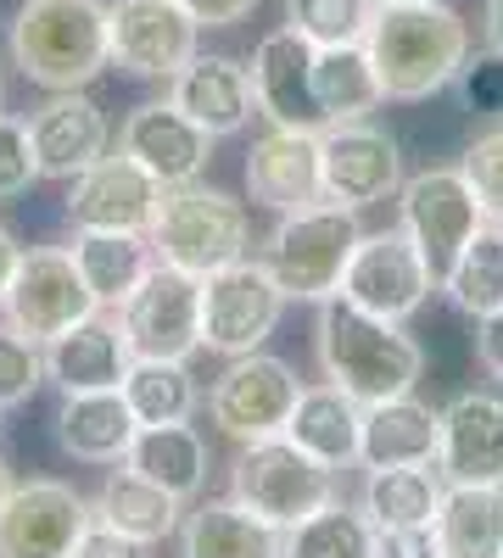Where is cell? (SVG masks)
Here are the masks:
<instances>
[{"label": "cell", "mask_w": 503, "mask_h": 558, "mask_svg": "<svg viewBox=\"0 0 503 558\" xmlns=\"http://www.w3.org/2000/svg\"><path fill=\"white\" fill-rule=\"evenodd\" d=\"M313 357L319 375L331 386H342L352 402H386V397H408L426 380V352L420 341L392 318H375L342 296L319 302L313 318Z\"/></svg>", "instance_id": "obj_1"}, {"label": "cell", "mask_w": 503, "mask_h": 558, "mask_svg": "<svg viewBox=\"0 0 503 558\" xmlns=\"http://www.w3.org/2000/svg\"><path fill=\"white\" fill-rule=\"evenodd\" d=\"M363 51H370L386 101H431L442 89L459 84L465 62H470V23L447 7H381L363 34Z\"/></svg>", "instance_id": "obj_2"}, {"label": "cell", "mask_w": 503, "mask_h": 558, "mask_svg": "<svg viewBox=\"0 0 503 558\" xmlns=\"http://www.w3.org/2000/svg\"><path fill=\"white\" fill-rule=\"evenodd\" d=\"M12 62L45 96L89 89L107 68V0H23L12 17Z\"/></svg>", "instance_id": "obj_3"}, {"label": "cell", "mask_w": 503, "mask_h": 558, "mask_svg": "<svg viewBox=\"0 0 503 558\" xmlns=\"http://www.w3.org/2000/svg\"><path fill=\"white\" fill-rule=\"evenodd\" d=\"M363 241V223L352 207L313 202L297 213H280V223L263 235L258 263L274 274V286L286 291V302H331L342 296V274Z\"/></svg>", "instance_id": "obj_4"}, {"label": "cell", "mask_w": 503, "mask_h": 558, "mask_svg": "<svg viewBox=\"0 0 503 558\" xmlns=\"http://www.w3.org/2000/svg\"><path fill=\"white\" fill-rule=\"evenodd\" d=\"M152 252L168 268H185V274H213L224 263H236L252 252V218L236 196L213 191V184L191 179V184H173L163 191V207L152 218Z\"/></svg>", "instance_id": "obj_5"}, {"label": "cell", "mask_w": 503, "mask_h": 558, "mask_svg": "<svg viewBox=\"0 0 503 558\" xmlns=\"http://www.w3.org/2000/svg\"><path fill=\"white\" fill-rule=\"evenodd\" d=\"M230 497L247 502L252 514L268 525H297L313 508H325L336 497V470H325L319 458H308L291 436H263L247 441L230 463Z\"/></svg>", "instance_id": "obj_6"}, {"label": "cell", "mask_w": 503, "mask_h": 558, "mask_svg": "<svg viewBox=\"0 0 503 558\" xmlns=\"http://www.w3.org/2000/svg\"><path fill=\"white\" fill-rule=\"evenodd\" d=\"M280 318H286V291L274 286V274L252 252L202 274V352L218 357L263 352V341L280 330Z\"/></svg>", "instance_id": "obj_7"}, {"label": "cell", "mask_w": 503, "mask_h": 558, "mask_svg": "<svg viewBox=\"0 0 503 558\" xmlns=\"http://www.w3.org/2000/svg\"><path fill=\"white\" fill-rule=\"evenodd\" d=\"M297 397H302V380L286 357L247 352V357H224V375L207 386L202 408H207L218 436L247 447V441H263V436H286Z\"/></svg>", "instance_id": "obj_8"}, {"label": "cell", "mask_w": 503, "mask_h": 558, "mask_svg": "<svg viewBox=\"0 0 503 558\" xmlns=\"http://www.w3.org/2000/svg\"><path fill=\"white\" fill-rule=\"evenodd\" d=\"M89 313H101V307L89 296L68 246H28L7 279V291H0V318L39 347L73 330V324H84Z\"/></svg>", "instance_id": "obj_9"}, {"label": "cell", "mask_w": 503, "mask_h": 558, "mask_svg": "<svg viewBox=\"0 0 503 558\" xmlns=\"http://www.w3.org/2000/svg\"><path fill=\"white\" fill-rule=\"evenodd\" d=\"M397 223L408 229V241L420 246L426 268L442 279L447 263L465 252V241L487 223V213H481V202L470 191L465 168L447 162V168L403 173V184H397Z\"/></svg>", "instance_id": "obj_10"}, {"label": "cell", "mask_w": 503, "mask_h": 558, "mask_svg": "<svg viewBox=\"0 0 503 558\" xmlns=\"http://www.w3.org/2000/svg\"><path fill=\"white\" fill-rule=\"evenodd\" d=\"M431 296H436V274L426 268L420 246L408 241V229L403 223L363 229V241L342 274V302L375 313V318H392V324H408Z\"/></svg>", "instance_id": "obj_11"}, {"label": "cell", "mask_w": 503, "mask_h": 558, "mask_svg": "<svg viewBox=\"0 0 503 558\" xmlns=\"http://www.w3.org/2000/svg\"><path fill=\"white\" fill-rule=\"evenodd\" d=\"M118 330L134 357L191 363L202 352V279L157 263L141 279V291L118 307Z\"/></svg>", "instance_id": "obj_12"}, {"label": "cell", "mask_w": 503, "mask_h": 558, "mask_svg": "<svg viewBox=\"0 0 503 558\" xmlns=\"http://www.w3.org/2000/svg\"><path fill=\"white\" fill-rule=\"evenodd\" d=\"M107 51L129 78H173L202 51V23L179 0H112L107 7Z\"/></svg>", "instance_id": "obj_13"}, {"label": "cell", "mask_w": 503, "mask_h": 558, "mask_svg": "<svg viewBox=\"0 0 503 558\" xmlns=\"http://www.w3.org/2000/svg\"><path fill=\"white\" fill-rule=\"evenodd\" d=\"M319 168H325V202L336 207H381L403 184V146L375 118L325 123L319 129Z\"/></svg>", "instance_id": "obj_14"}, {"label": "cell", "mask_w": 503, "mask_h": 558, "mask_svg": "<svg viewBox=\"0 0 503 558\" xmlns=\"http://www.w3.org/2000/svg\"><path fill=\"white\" fill-rule=\"evenodd\" d=\"M96 502L68 481H17L0 502V558H73Z\"/></svg>", "instance_id": "obj_15"}, {"label": "cell", "mask_w": 503, "mask_h": 558, "mask_svg": "<svg viewBox=\"0 0 503 558\" xmlns=\"http://www.w3.org/2000/svg\"><path fill=\"white\" fill-rule=\"evenodd\" d=\"M163 207V184L134 162V157H101L89 162L79 179H68V223L73 229H129L146 235Z\"/></svg>", "instance_id": "obj_16"}, {"label": "cell", "mask_w": 503, "mask_h": 558, "mask_svg": "<svg viewBox=\"0 0 503 558\" xmlns=\"http://www.w3.org/2000/svg\"><path fill=\"white\" fill-rule=\"evenodd\" d=\"M28 140L39 179H79L89 162H101L112 151V123L107 112L84 96V89H57L28 112Z\"/></svg>", "instance_id": "obj_17"}, {"label": "cell", "mask_w": 503, "mask_h": 558, "mask_svg": "<svg viewBox=\"0 0 503 558\" xmlns=\"http://www.w3.org/2000/svg\"><path fill=\"white\" fill-rule=\"evenodd\" d=\"M247 196L268 213H297L325 202V168H319V129L268 123L247 151Z\"/></svg>", "instance_id": "obj_18"}, {"label": "cell", "mask_w": 503, "mask_h": 558, "mask_svg": "<svg viewBox=\"0 0 503 558\" xmlns=\"http://www.w3.org/2000/svg\"><path fill=\"white\" fill-rule=\"evenodd\" d=\"M436 475L447 486H503V397L459 391L442 408Z\"/></svg>", "instance_id": "obj_19"}, {"label": "cell", "mask_w": 503, "mask_h": 558, "mask_svg": "<svg viewBox=\"0 0 503 558\" xmlns=\"http://www.w3.org/2000/svg\"><path fill=\"white\" fill-rule=\"evenodd\" d=\"M118 151L141 162V168L163 184V191H173V184L202 179V168H207V157H213V134L196 129L173 101H146V107H134V112L123 118Z\"/></svg>", "instance_id": "obj_20"}, {"label": "cell", "mask_w": 503, "mask_h": 558, "mask_svg": "<svg viewBox=\"0 0 503 558\" xmlns=\"http://www.w3.org/2000/svg\"><path fill=\"white\" fill-rule=\"evenodd\" d=\"M252 73V96H258V118L280 123V129H325L313 101V45L286 23L258 39V51L247 62Z\"/></svg>", "instance_id": "obj_21"}, {"label": "cell", "mask_w": 503, "mask_h": 558, "mask_svg": "<svg viewBox=\"0 0 503 558\" xmlns=\"http://www.w3.org/2000/svg\"><path fill=\"white\" fill-rule=\"evenodd\" d=\"M129 363H134V352L118 330V313H89L84 324L62 330L57 341H45V386H57L62 397L118 391Z\"/></svg>", "instance_id": "obj_22"}, {"label": "cell", "mask_w": 503, "mask_h": 558, "mask_svg": "<svg viewBox=\"0 0 503 558\" xmlns=\"http://www.w3.org/2000/svg\"><path fill=\"white\" fill-rule=\"evenodd\" d=\"M168 101L185 112L196 129H207L213 140H230L258 118V96H252V73L236 57H191V68H179L168 78Z\"/></svg>", "instance_id": "obj_23"}, {"label": "cell", "mask_w": 503, "mask_h": 558, "mask_svg": "<svg viewBox=\"0 0 503 558\" xmlns=\"http://www.w3.org/2000/svg\"><path fill=\"white\" fill-rule=\"evenodd\" d=\"M286 531L236 497H207L179 520V558H280Z\"/></svg>", "instance_id": "obj_24"}, {"label": "cell", "mask_w": 503, "mask_h": 558, "mask_svg": "<svg viewBox=\"0 0 503 558\" xmlns=\"http://www.w3.org/2000/svg\"><path fill=\"white\" fill-rule=\"evenodd\" d=\"M286 436L319 458L325 470H358L363 463V402H352L342 386L331 380H319V386H302L297 408H291V425Z\"/></svg>", "instance_id": "obj_25"}, {"label": "cell", "mask_w": 503, "mask_h": 558, "mask_svg": "<svg viewBox=\"0 0 503 558\" xmlns=\"http://www.w3.org/2000/svg\"><path fill=\"white\" fill-rule=\"evenodd\" d=\"M436 447H442V408H431L420 391L363 408V470L436 463Z\"/></svg>", "instance_id": "obj_26"}, {"label": "cell", "mask_w": 503, "mask_h": 558, "mask_svg": "<svg viewBox=\"0 0 503 558\" xmlns=\"http://www.w3.org/2000/svg\"><path fill=\"white\" fill-rule=\"evenodd\" d=\"M68 252H73V263H79L84 286H89L101 313H118L134 291H141V279L157 268L152 235H129V229H79Z\"/></svg>", "instance_id": "obj_27"}, {"label": "cell", "mask_w": 503, "mask_h": 558, "mask_svg": "<svg viewBox=\"0 0 503 558\" xmlns=\"http://www.w3.org/2000/svg\"><path fill=\"white\" fill-rule=\"evenodd\" d=\"M123 463L134 475H146L152 486L173 492L179 502H191L202 486H207V470H213V458H207V441L202 430L191 425V418H179V425H141L123 452Z\"/></svg>", "instance_id": "obj_28"}, {"label": "cell", "mask_w": 503, "mask_h": 558, "mask_svg": "<svg viewBox=\"0 0 503 558\" xmlns=\"http://www.w3.org/2000/svg\"><path fill=\"white\" fill-rule=\"evenodd\" d=\"M141 418L129 413L123 391H79L57 408V447L79 463H123Z\"/></svg>", "instance_id": "obj_29"}, {"label": "cell", "mask_w": 503, "mask_h": 558, "mask_svg": "<svg viewBox=\"0 0 503 558\" xmlns=\"http://www.w3.org/2000/svg\"><path fill=\"white\" fill-rule=\"evenodd\" d=\"M96 520H107L112 531L157 547V542L179 536L185 502H179L173 492H163V486H152L146 475H134L129 463H112V475H107L101 492H96Z\"/></svg>", "instance_id": "obj_30"}, {"label": "cell", "mask_w": 503, "mask_h": 558, "mask_svg": "<svg viewBox=\"0 0 503 558\" xmlns=\"http://www.w3.org/2000/svg\"><path fill=\"white\" fill-rule=\"evenodd\" d=\"M313 101H319V118L325 123H358V118L386 107L381 73H375L370 51H363V39L313 51Z\"/></svg>", "instance_id": "obj_31"}, {"label": "cell", "mask_w": 503, "mask_h": 558, "mask_svg": "<svg viewBox=\"0 0 503 558\" xmlns=\"http://www.w3.org/2000/svg\"><path fill=\"white\" fill-rule=\"evenodd\" d=\"M431 531L442 558H503V486H447Z\"/></svg>", "instance_id": "obj_32"}, {"label": "cell", "mask_w": 503, "mask_h": 558, "mask_svg": "<svg viewBox=\"0 0 503 558\" xmlns=\"http://www.w3.org/2000/svg\"><path fill=\"white\" fill-rule=\"evenodd\" d=\"M442 492H447V481L436 475V463H397V470H370L358 508L370 514L375 531H386V525H431L436 508H442Z\"/></svg>", "instance_id": "obj_33"}, {"label": "cell", "mask_w": 503, "mask_h": 558, "mask_svg": "<svg viewBox=\"0 0 503 558\" xmlns=\"http://www.w3.org/2000/svg\"><path fill=\"white\" fill-rule=\"evenodd\" d=\"M436 291L447 296L453 313L465 318H487L503 307V223H481L465 241V252L447 263V274L436 279Z\"/></svg>", "instance_id": "obj_34"}, {"label": "cell", "mask_w": 503, "mask_h": 558, "mask_svg": "<svg viewBox=\"0 0 503 558\" xmlns=\"http://www.w3.org/2000/svg\"><path fill=\"white\" fill-rule=\"evenodd\" d=\"M123 402L141 425H179V418L202 413V386L191 363H163V357H134L123 375Z\"/></svg>", "instance_id": "obj_35"}, {"label": "cell", "mask_w": 503, "mask_h": 558, "mask_svg": "<svg viewBox=\"0 0 503 558\" xmlns=\"http://www.w3.org/2000/svg\"><path fill=\"white\" fill-rule=\"evenodd\" d=\"M280 558H375V525L363 508L331 497L325 508H313L308 520L286 525Z\"/></svg>", "instance_id": "obj_36"}, {"label": "cell", "mask_w": 503, "mask_h": 558, "mask_svg": "<svg viewBox=\"0 0 503 558\" xmlns=\"http://www.w3.org/2000/svg\"><path fill=\"white\" fill-rule=\"evenodd\" d=\"M370 17H375L370 0H286V23L313 51H325V45H358L370 34Z\"/></svg>", "instance_id": "obj_37"}, {"label": "cell", "mask_w": 503, "mask_h": 558, "mask_svg": "<svg viewBox=\"0 0 503 558\" xmlns=\"http://www.w3.org/2000/svg\"><path fill=\"white\" fill-rule=\"evenodd\" d=\"M39 386H45V347L0 318V413L34 402Z\"/></svg>", "instance_id": "obj_38"}, {"label": "cell", "mask_w": 503, "mask_h": 558, "mask_svg": "<svg viewBox=\"0 0 503 558\" xmlns=\"http://www.w3.org/2000/svg\"><path fill=\"white\" fill-rule=\"evenodd\" d=\"M459 168H465V179H470L481 213H487L492 223H503V129L476 134L470 146H465V157H459Z\"/></svg>", "instance_id": "obj_39"}, {"label": "cell", "mask_w": 503, "mask_h": 558, "mask_svg": "<svg viewBox=\"0 0 503 558\" xmlns=\"http://www.w3.org/2000/svg\"><path fill=\"white\" fill-rule=\"evenodd\" d=\"M34 179H39V162H34L28 118L0 112V202H17Z\"/></svg>", "instance_id": "obj_40"}, {"label": "cell", "mask_w": 503, "mask_h": 558, "mask_svg": "<svg viewBox=\"0 0 503 558\" xmlns=\"http://www.w3.org/2000/svg\"><path fill=\"white\" fill-rule=\"evenodd\" d=\"M459 89H465V101L470 112H492L503 118V57L498 51H476L459 73Z\"/></svg>", "instance_id": "obj_41"}, {"label": "cell", "mask_w": 503, "mask_h": 558, "mask_svg": "<svg viewBox=\"0 0 503 558\" xmlns=\"http://www.w3.org/2000/svg\"><path fill=\"white\" fill-rule=\"evenodd\" d=\"M375 558H442L431 525H386L375 531Z\"/></svg>", "instance_id": "obj_42"}, {"label": "cell", "mask_w": 503, "mask_h": 558, "mask_svg": "<svg viewBox=\"0 0 503 558\" xmlns=\"http://www.w3.org/2000/svg\"><path fill=\"white\" fill-rule=\"evenodd\" d=\"M73 558H146V542H134V536L112 531L107 520H89V531L79 536Z\"/></svg>", "instance_id": "obj_43"}, {"label": "cell", "mask_w": 503, "mask_h": 558, "mask_svg": "<svg viewBox=\"0 0 503 558\" xmlns=\"http://www.w3.org/2000/svg\"><path fill=\"white\" fill-rule=\"evenodd\" d=\"M476 368L487 380H503V307L476 318Z\"/></svg>", "instance_id": "obj_44"}, {"label": "cell", "mask_w": 503, "mask_h": 558, "mask_svg": "<svg viewBox=\"0 0 503 558\" xmlns=\"http://www.w3.org/2000/svg\"><path fill=\"white\" fill-rule=\"evenodd\" d=\"M179 7H185L202 28H236L258 12V0H179Z\"/></svg>", "instance_id": "obj_45"}, {"label": "cell", "mask_w": 503, "mask_h": 558, "mask_svg": "<svg viewBox=\"0 0 503 558\" xmlns=\"http://www.w3.org/2000/svg\"><path fill=\"white\" fill-rule=\"evenodd\" d=\"M481 51L503 57V0H481Z\"/></svg>", "instance_id": "obj_46"}, {"label": "cell", "mask_w": 503, "mask_h": 558, "mask_svg": "<svg viewBox=\"0 0 503 558\" xmlns=\"http://www.w3.org/2000/svg\"><path fill=\"white\" fill-rule=\"evenodd\" d=\"M17 257H23V246H17V235L7 223H0V291H7V279H12V268H17Z\"/></svg>", "instance_id": "obj_47"}, {"label": "cell", "mask_w": 503, "mask_h": 558, "mask_svg": "<svg viewBox=\"0 0 503 558\" xmlns=\"http://www.w3.org/2000/svg\"><path fill=\"white\" fill-rule=\"evenodd\" d=\"M12 486H17V481H12V463L0 458V502H7V492H12Z\"/></svg>", "instance_id": "obj_48"}, {"label": "cell", "mask_w": 503, "mask_h": 558, "mask_svg": "<svg viewBox=\"0 0 503 558\" xmlns=\"http://www.w3.org/2000/svg\"><path fill=\"white\" fill-rule=\"evenodd\" d=\"M370 7L381 12V7H431V0H370Z\"/></svg>", "instance_id": "obj_49"}, {"label": "cell", "mask_w": 503, "mask_h": 558, "mask_svg": "<svg viewBox=\"0 0 503 558\" xmlns=\"http://www.w3.org/2000/svg\"><path fill=\"white\" fill-rule=\"evenodd\" d=\"M0 112H7V73H0Z\"/></svg>", "instance_id": "obj_50"}, {"label": "cell", "mask_w": 503, "mask_h": 558, "mask_svg": "<svg viewBox=\"0 0 503 558\" xmlns=\"http://www.w3.org/2000/svg\"><path fill=\"white\" fill-rule=\"evenodd\" d=\"M492 391H498V397H503V380H492Z\"/></svg>", "instance_id": "obj_51"}]
</instances>
